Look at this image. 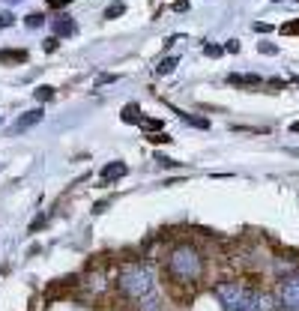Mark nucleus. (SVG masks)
Returning a JSON list of instances; mask_svg holds the SVG:
<instances>
[{"instance_id":"obj_9","label":"nucleus","mask_w":299,"mask_h":311,"mask_svg":"<svg viewBox=\"0 0 299 311\" xmlns=\"http://www.w3.org/2000/svg\"><path fill=\"white\" fill-rule=\"evenodd\" d=\"M30 54H27V48H3L0 51V63L3 66H18V63H27Z\"/></svg>"},{"instance_id":"obj_7","label":"nucleus","mask_w":299,"mask_h":311,"mask_svg":"<svg viewBox=\"0 0 299 311\" xmlns=\"http://www.w3.org/2000/svg\"><path fill=\"white\" fill-rule=\"evenodd\" d=\"M42 117H45V111H42V108H33V111L21 114L18 120H15V126H12V132H9V135H21V132H27L30 126H36Z\"/></svg>"},{"instance_id":"obj_27","label":"nucleus","mask_w":299,"mask_h":311,"mask_svg":"<svg viewBox=\"0 0 299 311\" xmlns=\"http://www.w3.org/2000/svg\"><path fill=\"white\" fill-rule=\"evenodd\" d=\"M254 33H272V24H267V21H257V24H254Z\"/></svg>"},{"instance_id":"obj_21","label":"nucleus","mask_w":299,"mask_h":311,"mask_svg":"<svg viewBox=\"0 0 299 311\" xmlns=\"http://www.w3.org/2000/svg\"><path fill=\"white\" fill-rule=\"evenodd\" d=\"M45 221H48V216L42 213V216H36V218H33V224H30V228H27V231H30V233H39V231L45 228Z\"/></svg>"},{"instance_id":"obj_17","label":"nucleus","mask_w":299,"mask_h":311,"mask_svg":"<svg viewBox=\"0 0 299 311\" xmlns=\"http://www.w3.org/2000/svg\"><path fill=\"white\" fill-rule=\"evenodd\" d=\"M147 141L150 144H171V135H165V132H147Z\"/></svg>"},{"instance_id":"obj_6","label":"nucleus","mask_w":299,"mask_h":311,"mask_svg":"<svg viewBox=\"0 0 299 311\" xmlns=\"http://www.w3.org/2000/svg\"><path fill=\"white\" fill-rule=\"evenodd\" d=\"M51 30H54L57 39H66V36H75L78 33V24H75V18H69V15H57V18L51 21Z\"/></svg>"},{"instance_id":"obj_18","label":"nucleus","mask_w":299,"mask_h":311,"mask_svg":"<svg viewBox=\"0 0 299 311\" xmlns=\"http://www.w3.org/2000/svg\"><path fill=\"white\" fill-rule=\"evenodd\" d=\"M123 12H126V3H111L108 9H105V18H120Z\"/></svg>"},{"instance_id":"obj_8","label":"nucleus","mask_w":299,"mask_h":311,"mask_svg":"<svg viewBox=\"0 0 299 311\" xmlns=\"http://www.w3.org/2000/svg\"><path fill=\"white\" fill-rule=\"evenodd\" d=\"M126 174H129L126 162H108V165L102 168V174H99V183H114V180L126 177Z\"/></svg>"},{"instance_id":"obj_22","label":"nucleus","mask_w":299,"mask_h":311,"mask_svg":"<svg viewBox=\"0 0 299 311\" xmlns=\"http://www.w3.org/2000/svg\"><path fill=\"white\" fill-rule=\"evenodd\" d=\"M204 51H206L209 57H221V54H224V48H221V45H213V42H206V45H204Z\"/></svg>"},{"instance_id":"obj_1","label":"nucleus","mask_w":299,"mask_h":311,"mask_svg":"<svg viewBox=\"0 0 299 311\" xmlns=\"http://www.w3.org/2000/svg\"><path fill=\"white\" fill-rule=\"evenodd\" d=\"M216 299L224 311H275L278 302L252 284H242V281H219L213 287Z\"/></svg>"},{"instance_id":"obj_31","label":"nucleus","mask_w":299,"mask_h":311,"mask_svg":"<svg viewBox=\"0 0 299 311\" xmlns=\"http://www.w3.org/2000/svg\"><path fill=\"white\" fill-rule=\"evenodd\" d=\"M9 3H18V0H9Z\"/></svg>"},{"instance_id":"obj_26","label":"nucleus","mask_w":299,"mask_h":311,"mask_svg":"<svg viewBox=\"0 0 299 311\" xmlns=\"http://www.w3.org/2000/svg\"><path fill=\"white\" fill-rule=\"evenodd\" d=\"M111 81H117V75H111V72H108V75H99V78H96V87H102V84H111Z\"/></svg>"},{"instance_id":"obj_20","label":"nucleus","mask_w":299,"mask_h":311,"mask_svg":"<svg viewBox=\"0 0 299 311\" xmlns=\"http://www.w3.org/2000/svg\"><path fill=\"white\" fill-rule=\"evenodd\" d=\"M24 24H27V27H42V24H45V15H42V12H36V15H27V18H24Z\"/></svg>"},{"instance_id":"obj_2","label":"nucleus","mask_w":299,"mask_h":311,"mask_svg":"<svg viewBox=\"0 0 299 311\" xmlns=\"http://www.w3.org/2000/svg\"><path fill=\"white\" fill-rule=\"evenodd\" d=\"M168 272L173 281H198L204 275V254L198 251V246L191 243L173 246L168 257Z\"/></svg>"},{"instance_id":"obj_5","label":"nucleus","mask_w":299,"mask_h":311,"mask_svg":"<svg viewBox=\"0 0 299 311\" xmlns=\"http://www.w3.org/2000/svg\"><path fill=\"white\" fill-rule=\"evenodd\" d=\"M75 287H78V275H63V279L51 281V284L45 287V296H48V299H60L66 290H75Z\"/></svg>"},{"instance_id":"obj_10","label":"nucleus","mask_w":299,"mask_h":311,"mask_svg":"<svg viewBox=\"0 0 299 311\" xmlns=\"http://www.w3.org/2000/svg\"><path fill=\"white\" fill-rule=\"evenodd\" d=\"M227 84H231V87H254V84H263V78H257V75H239V72H234V75H227Z\"/></svg>"},{"instance_id":"obj_24","label":"nucleus","mask_w":299,"mask_h":311,"mask_svg":"<svg viewBox=\"0 0 299 311\" xmlns=\"http://www.w3.org/2000/svg\"><path fill=\"white\" fill-rule=\"evenodd\" d=\"M57 45H60V39H45V42H42V51H45V54H51V51H57Z\"/></svg>"},{"instance_id":"obj_4","label":"nucleus","mask_w":299,"mask_h":311,"mask_svg":"<svg viewBox=\"0 0 299 311\" xmlns=\"http://www.w3.org/2000/svg\"><path fill=\"white\" fill-rule=\"evenodd\" d=\"M278 308L281 311H299V272L287 275L278 284Z\"/></svg>"},{"instance_id":"obj_28","label":"nucleus","mask_w":299,"mask_h":311,"mask_svg":"<svg viewBox=\"0 0 299 311\" xmlns=\"http://www.w3.org/2000/svg\"><path fill=\"white\" fill-rule=\"evenodd\" d=\"M9 24H15V15L3 12V15H0V27H9Z\"/></svg>"},{"instance_id":"obj_11","label":"nucleus","mask_w":299,"mask_h":311,"mask_svg":"<svg viewBox=\"0 0 299 311\" xmlns=\"http://www.w3.org/2000/svg\"><path fill=\"white\" fill-rule=\"evenodd\" d=\"M138 311H165V308H162V299L150 290V293H144V296L138 299Z\"/></svg>"},{"instance_id":"obj_13","label":"nucleus","mask_w":299,"mask_h":311,"mask_svg":"<svg viewBox=\"0 0 299 311\" xmlns=\"http://www.w3.org/2000/svg\"><path fill=\"white\" fill-rule=\"evenodd\" d=\"M186 123H191V126H198V129H209V120H204V117H195V114H186V111H180V108H173Z\"/></svg>"},{"instance_id":"obj_30","label":"nucleus","mask_w":299,"mask_h":311,"mask_svg":"<svg viewBox=\"0 0 299 311\" xmlns=\"http://www.w3.org/2000/svg\"><path fill=\"white\" fill-rule=\"evenodd\" d=\"M290 132H296V135H299V123H293V126H290Z\"/></svg>"},{"instance_id":"obj_23","label":"nucleus","mask_w":299,"mask_h":311,"mask_svg":"<svg viewBox=\"0 0 299 311\" xmlns=\"http://www.w3.org/2000/svg\"><path fill=\"white\" fill-rule=\"evenodd\" d=\"M257 51H260V54H275L278 48H275L272 42H263V39H260V42H257Z\"/></svg>"},{"instance_id":"obj_19","label":"nucleus","mask_w":299,"mask_h":311,"mask_svg":"<svg viewBox=\"0 0 299 311\" xmlns=\"http://www.w3.org/2000/svg\"><path fill=\"white\" fill-rule=\"evenodd\" d=\"M33 96H36L39 102H48V99H54V87H36Z\"/></svg>"},{"instance_id":"obj_29","label":"nucleus","mask_w":299,"mask_h":311,"mask_svg":"<svg viewBox=\"0 0 299 311\" xmlns=\"http://www.w3.org/2000/svg\"><path fill=\"white\" fill-rule=\"evenodd\" d=\"M224 51H239V42H236V39H231V42L224 45Z\"/></svg>"},{"instance_id":"obj_25","label":"nucleus","mask_w":299,"mask_h":311,"mask_svg":"<svg viewBox=\"0 0 299 311\" xmlns=\"http://www.w3.org/2000/svg\"><path fill=\"white\" fill-rule=\"evenodd\" d=\"M45 3H48V9H63V6L72 3V0H45Z\"/></svg>"},{"instance_id":"obj_16","label":"nucleus","mask_w":299,"mask_h":311,"mask_svg":"<svg viewBox=\"0 0 299 311\" xmlns=\"http://www.w3.org/2000/svg\"><path fill=\"white\" fill-rule=\"evenodd\" d=\"M281 33H284V36H299V18L284 21V24H281Z\"/></svg>"},{"instance_id":"obj_3","label":"nucleus","mask_w":299,"mask_h":311,"mask_svg":"<svg viewBox=\"0 0 299 311\" xmlns=\"http://www.w3.org/2000/svg\"><path fill=\"white\" fill-rule=\"evenodd\" d=\"M153 281H156L153 269L147 264H126L117 275V287H120L123 296H129V299H141L144 293H150Z\"/></svg>"},{"instance_id":"obj_15","label":"nucleus","mask_w":299,"mask_h":311,"mask_svg":"<svg viewBox=\"0 0 299 311\" xmlns=\"http://www.w3.org/2000/svg\"><path fill=\"white\" fill-rule=\"evenodd\" d=\"M138 126H141V129H144V132H159V129H162L165 123H162V120H147V117H144V120H141V123H138Z\"/></svg>"},{"instance_id":"obj_14","label":"nucleus","mask_w":299,"mask_h":311,"mask_svg":"<svg viewBox=\"0 0 299 311\" xmlns=\"http://www.w3.org/2000/svg\"><path fill=\"white\" fill-rule=\"evenodd\" d=\"M177 60H180V57H165V60L159 63V75H171L173 69H177Z\"/></svg>"},{"instance_id":"obj_12","label":"nucleus","mask_w":299,"mask_h":311,"mask_svg":"<svg viewBox=\"0 0 299 311\" xmlns=\"http://www.w3.org/2000/svg\"><path fill=\"white\" fill-rule=\"evenodd\" d=\"M120 120H123V123H141V120H144V114H141V105H135V102H129V105L123 108Z\"/></svg>"}]
</instances>
